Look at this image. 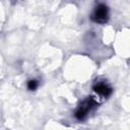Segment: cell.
<instances>
[{"label": "cell", "mask_w": 130, "mask_h": 130, "mask_svg": "<svg viewBox=\"0 0 130 130\" xmlns=\"http://www.w3.org/2000/svg\"><path fill=\"white\" fill-rule=\"evenodd\" d=\"M96 104H98V101H96L94 98H91V99H88V100L84 101V102L77 108V110H76V112H75V114H74L75 118H76L77 120H79V121L84 120V119L87 117L88 113L96 106Z\"/></svg>", "instance_id": "obj_1"}, {"label": "cell", "mask_w": 130, "mask_h": 130, "mask_svg": "<svg viewBox=\"0 0 130 130\" xmlns=\"http://www.w3.org/2000/svg\"><path fill=\"white\" fill-rule=\"evenodd\" d=\"M108 8L105 4H99L91 14V19L98 23H105L108 20Z\"/></svg>", "instance_id": "obj_2"}, {"label": "cell", "mask_w": 130, "mask_h": 130, "mask_svg": "<svg viewBox=\"0 0 130 130\" xmlns=\"http://www.w3.org/2000/svg\"><path fill=\"white\" fill-rule=\"evenodd\" d=\"M93 91L96 94V96L106 99L112 93V88L106 82H96L93 85Z\"/></svg>", "instance_id": "obj_3"}, {"label": "cell", "mask_w": 130, "mask_h": 130, "mask_svg": "<svg viewBox=\"0 0 130 130\" xmlns=\"http://www.w3.org/2000/svg\"><path fill=\"white\" fill-rule=\"evenodd\" d=\"M38 86H39L38 80H36V79H30V80H28V82H27V88H28L29 90H36V89L38 88Z\"/></svg>", "instance_id": "obj_4"}]
</instances>
